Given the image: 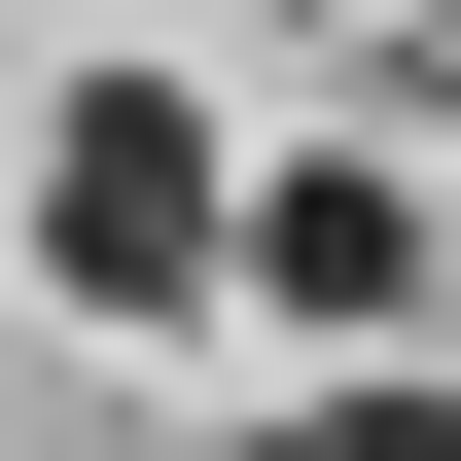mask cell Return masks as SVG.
<instances>
[{"instance_id": "cell-1", "label": "cell", "mask_w": 461, "mask_h": 461, "mask_svg": "<svg viewBox=\"0 0 461 461\" xmlns=\"http://www.w3.org/2000/svg\"><path fill=\"white\" fill-rule=\"evenodd\" d=\"M36 285H71V320L249 285V177H213V107H71V142H36Z\"/></svg>"}, {"instance_id": "cell-2", "label": "cell", "mask_w": 461, "mask_h": 461, "mask_svg": "<svg viewBox=\"0 0 461 461\" xmlns=\"http://www.w3.org/2000/svg\"><path fill=\"white\" fill-rule=\"evenodd\" d=\"M249 285H285L320 355H461V213L391 142H285V177H249Z\"/></svg>"}, {"instance_id": "cell-3", "label": "cell", "mask_w": 461, "mask_h": 461, "mask_svg": "<svg viewBox=\"0 0 461 461\" xmlns=\"http://www.w3.org/2000/svg\"><path fill=\"white\" fill-rule=\"evenodd\" d=\"M213 461H461V355H355V391H285V426H213Z\"/></svg>"}, {"instance_id": "cell-4", "label": "cell", "mask_w": 461, "mask_h": 461, "mask_svg": "<svg viewBox=\"0 0 461 461\" xmlns=\"http://www.w3.org/2000/svg\"><path fill=\"white\" fill-rule=\"evenodd\" d=\"M426 71H461V0H426Z\"/></svg>"}, {"instance_id": "cell-5", "label": "cell", "mask_w": 461, "mask_h": 461, "mask_svg": "<svg viewBox=\"0 0 461 461\" xmlns=\"http://www.w3.org/2000/svg\"><path fill=\"white\" fill-rule=\"evenodd\" d=\"M107 461H142V426H107Z\"/></svg>"}]
</instances>
